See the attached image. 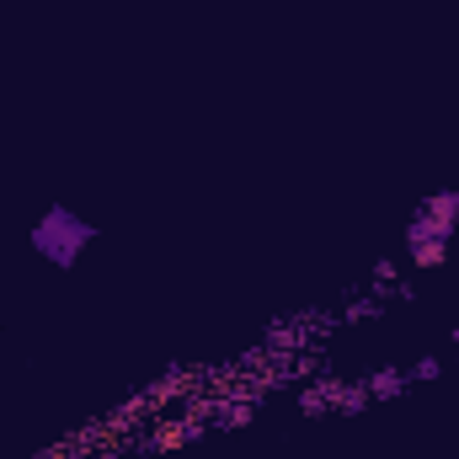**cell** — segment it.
I'll return each mask as SVG.
<instances>
[{"mask_svg":"<svg viewBox=\"0 0 459 459\" xmlns=\"http://www.w3.org/2000/svg\"><path fill=\"white\" fill-rule=\"evenodd\" d=\"M256 406H262V385H240V390L214 395V428H220V433H230V428H246V422L256 417Z\"/></svg>","mask_w":459,"mask_h":459,"instance_id":"3","label":"cell"},{"mask_svg":"<svg viewBox=\"0 0 459 459\" xmlns=\"http://www.w3.org/2000/svg\"><path fill=\"white\" fill-rule=\"evenodd\" d=\"M455 379H459V363H455Z\"/></svg>","mask_w":459,"mask_h":459,"instance_id":"11","label":"cell"},{"mask_svg":"<svg viewBox=\"0 0 459 459\" xmlns=\"http://www.w3.org/2000/svg\"><path fill=\"white\" fill-rule=\"evenodd\" d=\"M368 283H374V294H390V283H401L395 256H379V262H374V273H368Z\"/></svg>","mask_w":459,"mask_h":459,"instance_id":"9","label":"cell"},{"mask_svg":"<svg viewBox=\"0 0 459 459\" xmlns=\"http://www.w3.org/2000/svg\"><path fill=\"white\" fill-rule=\"evenodd\" d=\"M337 401H342V374H316V379H305V385L294 390V406H299L305 417H332Z\"/></svg>","mask_w":459,"mask_h":459,"instance_id":"4","label":"cell"},{"mask_svg":"<svg viewBox=\"0 0 459 459\" xmlns=\"http://www.w3.org/2000/svg\"><path fill=\"white\" fill-rule=\"evenodd\" d=\"M368 406H374L368 385H363V379H342V401H337V411H342V417H358V411H368Z\"/></svg>","mask_w":459,"mask_h":459,"instance_id":"6","label":"cell"},{"mask_svg":"<svg viewBox=\"0 0 459 459\" xmlns=\"http://www.w3.org/2000/svg\"><path fill=\"white\" fill-rule=\"evenodd\" d=\"M406 374H411V385H433V379L444 374V358H433V352H428V358H417Z\"/></svg>","mask_w":459,"mask_h":459,"instance_id":"10","label":"cell"},{"mask_svg":"<svg viewBox=\"0 0 459 459\" xmlns=\"http://www.w3.org/2000/svg\"><path fill=\"white\" fill-rule=\"evenodd\" d=\"M449 262V240H422V246H411V267H444Z\"/></svg>","mask_w":459,"mask_h":459,"instance_id":"7","label":"cell"},{"mask_svg":"<svg viewBox=\"0 0 459 459\" xmlns=\"http://www.w3.org/2000/svg\"><path fill=\"white\" fill-rule=\"evenodd\" d=\"M91 240H97V225H91L86 214H75L70 204H48V209L38 214V225H32V251H38L48 267H59V273H70V267L86 256Z\"/></svg>","mask_w":459,"mask_h":459,"instance_id":"1","label":"cell"},{"mask_svg":"<svg viewBox=\"0 0 459 459\" xmlns=\"http://www.w3.org/2000/svg\"><path fill=\"white\" fill-rule=\"evenodd\" d=\"M455 230H459V187H444V193H428V198L411 209L401 240H406V251H411V246H422V240H455Z\"/></svg>","mask_w":459,"mask_h":459,"instance_id":"2","label":"cell"},{"mask_svg":"<svg viewBox=\"0 0 459 459\" xmlns=\"http://www.w3.org/2000/svg\"><path fill=\"white\" fill-rule=\"evenodd\" d=\"M379 310H385V294H363V299H352V305L342 310V321L347 326H358V321H374Z\"/></svg>","mask_w":459,"mask_h":459,"instance_id":"8","label":"cell"},{"mask_svg":"<svg viewBox=\"0 0 459 459\" xmlns=\"http://www.w3.org/2000/svg\"><path fill=\"white\" fill-rule=\"evenodd\" d=\"M363 385H368V395H374V401H401V395L411 390V374H406L401 363H379Z\"/></svg>","mask_w":459,"mask_h":459,"instance_id":"5","label":"cell"}]
</instances>
